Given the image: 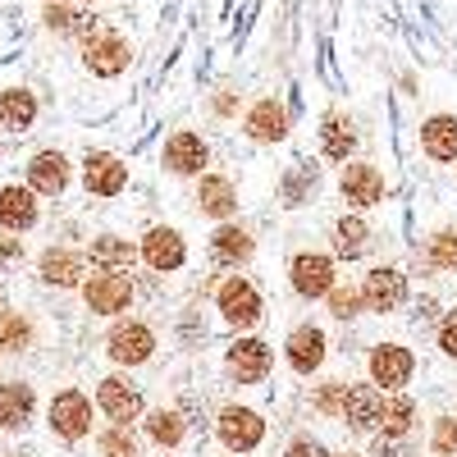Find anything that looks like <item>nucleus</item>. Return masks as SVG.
<instances>
[{"instance_id":"20","label":"nucleus","mask_w":457,"mask_h":457,"mask_svg":"<svg viewBox=\"0 0 457 457\" xmlns=\"http://www.w3.org/2000/svg\"><path fill=\"white\" fill-rule=\"evenodd\" d=\"M32 416V389L28 385H0V426L14 430Z\"/></svg>"},{"instance_id":"13","label":"nucleus","mask_w":457,"mask_h":457,"mask_svg":"<svg viewBox=\"0 0 457 457\" xmlns=\"http://www.w3.org/2000/svg\"><path fill=\"white\" fill-rule=\"evenodd\" d=\"M379 407H385V398H379L370 385H357V389H348V398H343V416H348L353 430L379 426Z\"/></svg>"},{"instance_id":"25","label":"nucleus","mask_w":457,"mask_h":457,"mask_svg":"<svg viewBox=\"0 0 457 457\" xmlns=\"http://www.w3.org/2000/svg\"><path fill=\"white\" fill-rule=\"evenodd\" d=\"M0 120H5L10 129H28L32 120H37V101H32V92H0Z\"/></svg>"},{"instance_id":"30","label":"nucleus","mask_w":457,"mask_h":457,"mask_svg":"<svg viewBox=\"0 0 457 457\" xmlns=\"http://www.w3.org/2000/svg\"><path fill=\"white\" fill-rule=\"evenodd\" d=\"M411 398H389L385 407H379V421H385V430L389 435H407V426H411Z\"/></svg>"},{"instance_id":"8","label":"nucleus","mask_w":457,"mask_h":457,"mask_svg":"<svg viewBox=\"0 0 457 457\" xmlns=\"http://www.w3.org/2000/svg\"><path fill=\"white\" fill-rule=\"evenodd\" d=\"M83 293H87V307H92V312H101V316L124 312V307H129V297H133L129 279H120V275H96Z\"/></svg>"},{"instance_id":"10","label":"nucleus","mask_w":457,"mask_h":457,"mask_svg":"<svg viewBox=\"0 0 457 457\" xmlns=\"http://www.w3.org/2000/svg\"><path fill=\"white\" fill-rule=\"evenodd\" d=\"M343 197L357 202V206H375L385 197V179H379L375 165H348L343 170Z\"/></svg>"},{"instance_id":"26","label":"nucleus","mask_w":457,"mask_h":457,"mask_svg":"<svg viewBox=\"0 0 457 457\" xmlns=\"http://www.w3.org/2000/svg\"><path fill=\"white\" fill-rule=\"evenodd\" d=\"M42 275L51 284H60V288H73V284H79V275H83V265H79V256H73V252H46L42 256Z\"/></svg>"},{"instance_id":"23","label":"nucleus","mask_w":457,"mask_h":457,"mask_svg":"<svg viewBox=\"0 0 457 457\" xmlns=\"http://www.w3.org/2000/svg\"><path fill=\"white\" fill-rule=\"evenodd\" d=\"M197 202H202L206 215H220V220H224V215H234V206H238V202H234V187H228V179H215V174L202 179Z\"/></svg>"},{"instance_id":"29","label":"nucleus","mask_w":457,"mask_h":457,"mask_svg":"<svg viewBox=\"0 0 457 457\" xmlns=\"http://www.w3.org/2000/svg\"><path fill=\"white\" fill-rule=\"evenodd\" d=\"M146 435L156 439V444H165V448H174V444L183 439V421H179L174 411H156V416L146 421Z\"/></svg>"},{"instance_id":"21","label":"nucleus","mask_w":457,"mask_h":457,"mask_svg":"<svg viewBox=\"0 0 457 457\" xmlns=\"http://www.w3.org/2000/svg\"><path fill=\"white\" fill-rule=\"evenodd\" d=\"M421 137H426V151H430L435 161H453V156H457V120H453V114H439V120H430Z\"/></svg>"},{"instance_id":"2","label":"nucleus","mask_w":457,"mask_h":457,"mask_svg":"<svg viewBox=\"0 0 457 457\" xmlns=\"http://www.w3.org/2000/svg\"><path fill=\"white\" fill-rule=\"evenodd\" d=\"M51 426H55V435H64V439H83L87 435V426H92V407H87V398L83 394H60L55 403H51Z\"/></svg>"},{"instance_id":"32","label":"nucleus","mask_w":457,"mask_h":457,"mask_svg":"<svg viewBox=\"0 0 457 457\" xmlns=\"http://www.w3.org/2000/svg\"><path fill=\"white\" fill-rule=\"evenodd\" d=\"M133 448H137V439H133V430H129V421H124V426H114V430H105V435H101V453H105V457H133Z\"/></svg>"},{"instance_id":"16","label":"nucleus","mask_w":457,"mask_h":457,"mask_svg":"<svg viewBox=\"0 0 457 457\" xmlns=\"http://www.w3.org/2000/svg\"><path fill=\"white\" fill-rule=\"evenodd\" d=\"M284 129H288L284 105H275V101H256V105H252V114H247V133H252L256 142H279Z\"/></svg>"},{"instance_id":"15","label":"nucleus","mask_w":457,"mask_h":457,"mask_svg":"<svg viewBox=\"0 0 457 457\" xmlns=\"http://www.w3.org/2000/svg\"><path fill=\"white\" fill-rule=\"evenodd\" d=\"M320 357H325V334L320 329H297L293 338H288V366L293 370H302V375H312L316 366H320Z\"/></svg>"},{"instance_id":"41","label":"nucleus","mask_w":457,"mask_h":457,"mask_svg":"<svg viewBox=\"0 0 457 457\" xmlns=\"http://www.w3.org/2000/svg\"><path fill=\"white\" fill-rule=\"evenodd\" d=\"M23 256V247L14 243V238H5V243H0V265H5V261H19Z\"/></svg>"},{"instance_id":"40","label":"nucleus","mask_w":457,"mask_h":457,"mask_svg":"<svg viewBox=\"0 0 457 457\" xmlns=\"http://www.w3.org/2000/svg\"><path fill=\"white\" fill-rule=\"evenodd\" d=\"M338 407V385H325L320 389V411H334Z\"/></svg>"},{"instance_id":"11","label":"nucleus","mask_w":457,"mask_h":457,"mask_svg":"<svg viewBox=\"0 0 457 457\" xmlns=\"http://www.w3.org/2000/svg\"><path fill=\"white\" fill-rule=\"evenodd\" d=\"M329 279H334V265L325 256H297L293 261V288L302 297H320L329 293Z\"/></svg>"},{"instance_id":"38","label":"nucleus","mask_w":457,"mask_h":457,"mask_svg":"<svg viewBox=\"0 0 457 457\" xmlns=\"http://www.w3.org/2000/svg\"><path fill=\"white\" fill-rule=\"evenodd\" d=\"M439 348H444L448 357H457V316H448V320H444V334H439Z\"/></svg>"},{"instance_id":"12","label":"nucleus","mask_w":457,"mask_h":457,"mask_svg":"<svg viewBox=\"0 0 457 457\" xmlns=\"http://www.w3.org/2000/svg\"><path fill=\"white\" fill-rule=\"evenodd\" d=\"M165 165H170L174 174H197V170L206 165V142H202L197 133H179V137H170V146H165Z\"/></svg>"},{"instance_id":"1","label":"nucleus","mask_w":457,"mask_h":457,"mask_svg":"<svg viewBox=\"0 0 457 457\" xmlns=\"http://www.w3.org/2000/svg\"><path fill=\"white\" fill-rule=\"evenodd\" d=\"M83 60H87L92 73H101V79H114V73L129 69V42H124V37H114V32H92Z\"/></svg>"},{"instance_id":"17","label":"nucleus","mask_w":457,"mask_h":457,"mask_svg":"<svg viewBox=\"0 0 457 457\" xmlns=\"http://www.w3.org/2000/svg\"><path fill=\"white\" fill-rule=\"evenodd\" d=\"M28 174H32V187L37 193H64V183H69V165H64V156L60 151H42L32 165H28Z\"/></svg>"},{"instance_id":"36","label":"nucleus","mask_w":457,"mask_h":457,"mask_svg":"<svg viewBox=\"0 0 457 457\" xmlns=\"http://www.w3.org/2000/svg\"><path fill=\"white\" fill-rule=\"evenodd\" d=\"M357 302H361V297H357L353 288H334V293H329V312L348 320V316H357Z\"/></svg>"},{"instance_id":"42","label":"nucleus","mask_w":457,"mask_h":457,"mask_svg":"<svg viewBox=\"0 0 457 457\" xmlns=\"http://www.w3.org/2000/svg\"><path fill=\"white\" fill-rule=\"evenodd\" d=\"M375 457H403V453H398V444H385V439H379V444H375Z\"/></svg>"},{"instance_id":"5","label":"nucleus","mask_w":457,"mask_h":457,"mask_svg":"<svg viewBox=\"0 0 457 457\" xmlns=\"http://www.w3.org/2000/svg\"><path fill=\"white\" fill-rule=\"evenodd\" d=\"M151 329L146 325H114L110 329V357L114 361H124V366H137V361H146L151 357Z\"/></svg>"},{"instance_id":"28","label":"nucleus","mask_w":457,"mask_h":457,"mask_svg":"<svg viewBox=\"0 0 457 457\" xmlns=\"http://www.w3.org/2000/svg\"><path fill=\"white\" fill-rule=\"evenodd\" d=\"M92 265H101V270H129L133 247L120 238H101V243H92Z\"/></svg>"},{"instance_id":"34","label":"nucleus","mask_w":457,"mask_h":457,"mask_svg":"<svg viewBox=\"0 0 457 457\" xmlns=\"http://www.w3.org/2000/svg\"><path fill=\"white\" fill-rule=\"evenodd\" d=\"M307 179H316V170H312V165H297V170L288 174V183H284V197H288V206H297L302 197H307Z\"/></svg>"},{"instance_id":"19","label":"nucleus","mask_w":457,"mask_h":457,"mask_svg":"<svg viewBox=\"0 0 457 457\" xmlns=\"http://www.w3.org/2000/svg\"><path fill=\"white\" fill-rule=\"evenodd\" d=\"M101 407L114 416V421H133V416L142 411V398H137V389L124 385V379H101Z\"/></svg>"},{"instance_id":"18","label":"nucleus","mask_w":457,"mask_h":457,"mask_svg":"<svg viewBox=\"0 0 457 457\" xmlns=\"http://www.w3.org/2000/svg\"><path fill=\"white\" fill-rule=\"evenodd\" d=\"M142 256L156 265V270H179L183 265V238L174 234V228H156V234H146Z\"/></svg>"},{"instance_id":"39","label":"nucleus","mask_w":457,"mask_h":457,"mask_svg":"<svg viewBox=\"0 0 457 457\" xmlns=\"http://www.w3.org/2000/svg\"><path fill=\"white\" fill-rule=\"evenodd\" d=\"M288 457H325V448H320V444H312V439H297V444L288 448Z\"/></svg>"},{"instance_id":"35","label":"nucleus","mask_w":457,"mask_h":457,"mask_svg":"<svg viewBox=\"0 0 457 457\" xmlns=\"http://www.w3.org/2000/svg\"><path fill=\"white\" fill-rule=\"evenodd\" d=\"M0 343L19 353L23 343H28V320H19V316H5V320H0Z\"/></svg>"},{"instance_id":"14","label":"nucleus","mask_w":457,"mask_h":457,"mask_svg":"<svg viewBox=\"0 0 457 457\" xmlns=\"http://www.w3.org/2000/svg\"><path fill=\"white\" fill-rule=\"evenodd\" d=\"M370 375H375L385 389L407 385V375H411V353H407V348H375V357H370Z\"/></svg>"},{"instance_id":"27","label":"nucleus","mask_w":457,"mask_h":457,"mask_svg":"<svg viewBox=\"0 0 457 457\" xmlns=\"http://www.w3.org/2000/svg\"><path fill=\"white\" fill-rule=\"evenodd\" d=\"M211 247H215V261H224V265H234V261H247V256H252V238L243 234V228H220Z\"/></svg>"},{"instance_id":"31","label":"nucleus","mask_w":457,"mask_h":457,"mask_svg":"<svg viewBox=\"0 0 457 457\" xmlns=\"http://www.w3.org/2000/svg\"><path fill=\"white\" fill-rule=\"evenodd\" d=\"M366 238H370V228L361 220H343L338 224V252L343 256H361L366 252Z\"/></svg>"},{"instance_id":"4","label":"nucleus","mask_w":457,"mask_h":457,"mask_svg":"<svg viewBox=\"0 0 457 457\" xmlns=\"http://www.w3.org/2000/svg\"><path fill=\"white\" fill-rule=\"evenodd\" d=\"M220 312L234 320V325H256L261 320V297L247 279H228L220 288Z\"/></svg>"},{"instance_id":"33","label":"nucleus","mask_w":457,"mask_h":457,"mask_svg":"<svg viewBox=\"0 0 457 457\" xmlns=\"http://www.w3.org/2000/svg\"><path fill=\"white\" fill-rule=\"evenodd\" d=\"M430 256H435V265H444V270H457V234H453V228L435 234V243H430Z\"/></svg>"},{"instance_id":"37","label":"nucleus","mask_w":457,"mask_h":457,"mask_svg":"<svg viewBox=\"0 0 457 457\" xmlns=\"http://www.w3.org/2000/svg\"><path fill=\"white\" fill-rule=\"evenodd\" d=\"M435 453L439 457H453L457 453V421H439L435 426Z\"/></svg>"},{"instance_id":"7","label":"nucleus","mask_w":457,"mask_h":457,"mask_svg":"<svg viewBox=\"0 0 457 457\" xmlns=\"http://www.w3.org/2000/svg\"><path fill=\"white\" fill-rule=\"evenodd\" d=\"M228 370L238 375V385H256V379L270 370V353H265V343L238 338L234 348H228Z\"/></svg>"},{"instance_id":"22","label":"nucleus","mask_w":457,"mask_h":457,"mask_svg":"<svg viewBox=\"0 0 457 457\" xmlns=\"http://www.w3.org/2000/svg\"><path fill=\"white\" fill-rule=\"evenodd\" d=\"M32 220H37L32 197L23 187H5V193H0V224L5 228H32Z\"/></svg>"},{"instance_id":"3","label":"nucleus","mask_w":457,"mask_h":457,"mask_svg":"<svg viewBox=\"0 0 457 457\" xmlns=\"http://www.w3.org/2000/svg\"><path fill=\"white\" fill-rule=\"evenodd\" d=\"M261 435H265V421H261L256 411H247V407H228V411L220 416V439H224L228 448L247 453V448L261 444Z\"/></svg>"},{"instance_id":"9","label":"nucleus","mask_w":457,"mask_h":457,"mask_svg":"<svg viewBox=\"0 0 457 457\" xmlns=\"http://www.w3.org/2000/svg\"><path fill=\"white\" fill-rule=\"evenodd\" d=\"M361 297H366V307H370V312H394L398 302L407 297V284H403L398 270H370Z\"/></svg>"},{"instance_id":"43","label":"nucleus","mask_w":457,"mask_h":457,"mask_svg":"<svg viewBox=\"0 0 457 457\" xmlns=\"http://www.w3.org/2000/svg\"><path fill=\"white\" fill-rule=\"evenodd\" d=\"M348 457H353V453H348Z\"/></svg>"},{"instance_id":"6","label":"nucleus","mask_w":457,"mask_h":457,"mask_svg":"<svg viewBox=\"0 0 457 457\" xmlns=\"http://www.w3.org/2000/svg\"><path fill=\"white\" fill-rule=\"evenodd\" d=\"M83 179H87V193H101V197H114L124 187V179H129V170L114 161V156H105V151H87V165H83Z\"/></svg>"},{"instance_id":"24","label":"nucleus","mask_w":457,"mask_h":457,"mask_svg":"<svg viewBox=\"0 0 457 457\" xmlns=\"http://www.w3.org/2000/svg\"><path fill=\"white\" fill-rule=\"evenodd\" d=\"M353 129L348 120H338V114H325V124H320V146H325V156L334 161H348V151H353Z\"/></svg>"}]
</instances>
